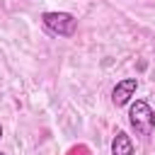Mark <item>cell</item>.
<instances>
[{
    "label": "cell",
    "instance_id": "cell-1",
    "mask_svg": "<svg viewBox=\"0 0 155 155\" xmlns=\"http://www.w3.org/2000/svg\"><path fill=\"white\" fill-rule=\"evenodd\" d=\"M41 24L51 36H61V39H70L78 31V19L70 12L63 10H48L41 15Z\"/></svg>",
    "mask_w": 155,
    "mask_h": 155
},
{
    "label": "cell",
    "instance_id": "cell-2",
    "mask_svg": "<svg viewBox=\"0 0 155 155\" xmlns=\"http://www.w3.org/2000/svg\"><path fill=\"white\" fill-rule=\"evenodd\" d=\"M128 124L138 136H143V138L153 136V131H155V111H153V107L145 99H133L128 104Z\"/></svg>",
    "mask_w": 155,
    "mask_h": 155
},
{
    "label": "cell",
    "instance_id": "cell-3",
    "mask_svg": "<svg viewBox=\"0 0 155 155\" xmlns=\"http://www.w3.org/2000/svg\"><path fill=\"white\" fill-rule=\"evenodd\" d=\"M136 90H138V80H136V78H121V80L114 85V90H111V104H114L116 109L131 104Z\"/></svg>",
    "mask_w": 155,
    "mask_h": 155
},
{
    "label": "cell",
    "instance_id": "cell-4",
    "mask_svg": "<svg viewBox=\"0 0 155 155\" xmlns=\"http://www.w3.org/2000/svg\"><path fill=\"white\" fill-rule=\"evenodd\" d=\"M111 155H136L133 150V140L126 131H116L111 138Z\"/></svg>",
    "mask_w": 155,
    "mask_h": 155
},
{
    "label": "cell",
    "instance_id": "cell-5",
    "mask_svg": "<svg viewBox=\"0 0 155 155\" xmlns=\"http://www.w3.org/2000/svg\"><path fill=\"white\" fill-rule=\"evenodd\" d=\"M0 138H2V124H0Z\"/></svg>",
    "mask_w": 155,
    "mask_h": 155
},
{
    "label": "cell",
    "instance_id": "cell-6",
    "mask_svg": "<svg viewBox=\"0 0 155 155\" xmlns=\"http://www.w3.org/2000/svg\"><path fill=\"white\" fill-rule=\"evenodd\" d=\"M0 155H7V153H2V150H0Z\"/></svg>",
    "mask_w": 155,
    "mask_h": 155
}]
</instances>
